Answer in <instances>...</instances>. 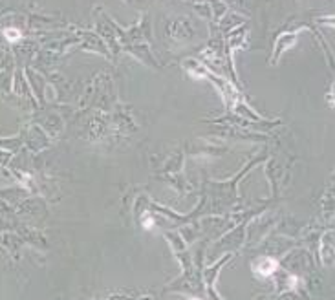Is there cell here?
Wrapping results in <instances>:
<instances>
[{
    "instance_id": "7a4b0ae2",
    "label": "cell",
    "mask_w": 335,
    "mask_h": 300,
    "mask_svg": "<svg viewBox=\"0 0 335 300\" xmlns=\"http://www.w3.org/2000/svg\"><path fill=\"white\" fill-rule=\"evenodd\" d=\"M4 35L8 37V40H11V42H15V40L20 39V31L18 30H6Z\"/></svg>"
},
{
    "instance_id": "6da1fadb",
    "label": "cell",
    "mask_w": 335,
    "mask_h": 300,
    "mask_svg": "<svg viewBox=\"0 0 335 300\" xmlns=\"http://www.w3.org/2000/svg\"><path fill=\"white\" fill-rule=\"evenodd\" d=\"M277 267H279V264H277V260H273V258H262V260H258L257 264H255V271H257L260 276H270L271 273L277 271Z\"/></svg>"
},
{
    "instance_id": "3957f363",
    "label": "cell",
    "mask_w": 335,
    "mask_h": 300,
    "mask_svg": "<svg viewBox=\"0 0 335 300\" xmlns=\"http://www.w3.org/2000/svg\"><path fill=\"white\" fill-rule=\"evenodd\" d=\"M192 300H200V298H192Z\"/></svg>"
}]
</instances>
